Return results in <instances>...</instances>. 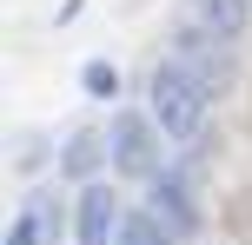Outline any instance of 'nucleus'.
Instances as JSON below:
<instances>
[{
    "label": "nucleus",
    "mask_w": 252,
    "mask_h": 245,
    "mask_svg": "<svg viewBox=\"0 0 252 245\" xmlns=\"http://www.w3.org/2000/svg\"><path fill=\"white\" fill-rule=\"evenodd\" d=\"M206 106H213V93H206L179 60H159V66H153L146 113H153V126H159L166 139H199V133H206Z\"/></svg>",
    "instance_id": "nucleus-1"
},
{
    "label": "nucleus",
    "mask_w": 252,
    "mask_h": 245,
    "mask_svg": "<svg viewBox=\"0 0 252 245\" xmlns=\"http://www.w3.org/2000/svg\"><path fill=\"white\" fill-rule=\"evenodd\" d=\"M106 146H113V172L120 179H159L166 133L153 126V113H120L113 133H106Z\"/></svg>",
    "instance_id": "nucleus-2"
},
{
    "label": "nucleus",
    "mask_w": 252,
    "mask_h": 245,
    "mask_svg": "<svg viewBox=\"0 0 252 245\" xmlns=\"http://www.w3.org/2000/svg\"><path fill=\"white\" fill-rule=\"evenodd\" d=\"M173 60L186 66V73L199 80V86L213 93V100H219V93H232V80H239V66H232L226 40H213L206 27H192V20L179 27V40H173Z\"/></svg>",
    "instance_id": "nucleus-3"
},
{
    "label": "nucleus",
    "mask_w": 252,
    "mask_h": 245,
    "mask_svg": "<svg viewBox=\"0 0 252 245\" xmlns=\"http://www.w3.org/2000/svg\"><path fill=\"white\" fill-rule=\"evenodd\" d=\"M120 225H126V212H120V192H113V186H106V179L80 186L73 239H80V245H120Z\"/></svg>",
    "instance_id": "nucleus-4"
},
{
    "label": "nucleus",
    "mask_w": 252,
    "mask_h": 245,
    "mask_svg": "<svg viewBox=\"0 0 252 245\" xmlns=\"http://www.w3.org/2000/svg\"><path fill=\"white\" fill-rule=\"evenodd\" d=\"M146 212L166 225V232H179V239H186V232H199V199H192V186L179 179V172H159V179H153Z\"/></svg>",
    "instance_id": "nucleus-5"
},
{
    "label": "nucleus",
    "mask_w": 252,
    "mask_h": 245,
    "mask_svg": "<svg viewBox=\"0 0 252 245\" xmlns=\"http://www.w3.org/2000/svg\"><path fill=\"white\" fill-rule=\"evenodd\" d=\"M186 13H192V27H206L226 47H239L246 27H252V0H186Z\"/></svg>",
    "instance_id": "nucleus-6"
},
{
    "label": "nucleus",
    "mask_w": 252,
    "mask_h": 245,
    "mask_svg": "<svg viewBox=\"0 0 252 245\" xmlns=\"http://www.w3.org/2000/svg\"><path fill=\"white\" fill-rule=\"evenodd\" d=\"M100 166H113L106 133H73L66 153H60V172H66V179H80V186H93V172H100Z\"/></svg>",
    "instance_id": "nucleus-7"
},
{
    "label": "nucleus",
    "mask_w": 252,
    "mask_h": 245,
    "mask_svg": "<svg viewBox=\"0 0 252 245\" xmlns=\"http://www.w3.org/2000/svg\"><path fill=\"white\" fill-rule=\"evenodd\" d=\"M20 225H27V232H33L40 245H60V199H53V192H27Z\"/></svg>",
    "instance_id": "nucleus-8"
},
{
    "label": "nucleus",
    "mask_w": 252,
    "mask_h": 245,
    "mask_svg": "<svg viewBox=\"0 0 252 245\" xmlns=\"http://www.w3.org/2000/svg\"><path fill=\"white\" fill-rule=\"evenodd\" d=\"M173 239H179V232H166V225L153 219L146 206H139V212H126V225H120V245H173Z\"/></svg>",
    "instance_id": "nucleus-9"
},
{
    "label": "nucleus",
    "mask_w": 252,
    "mask_h": 245,
    "mask_svg": "<svg viewBox=\"0 0 252 245\" xmlns=\"http://www.w3.org/2000/svg\"><path fill=\"white\" fill-rule=\"evenodd\" d=\"M80 86H87V100H120V66L113 60H87L80 66Z\"/></svg>",
    "instance_id": "nucleus-10"
},
{
    "label": "nucleus",
    "mask_w": 252,
    "mask_h": 245,
    "mask_svg": "<svg viewBox=\"0 0 252 245\" xmlns=\"http://www.w3.org/2000/svg\"><path fill=\"white\" fill-rule=\"evenodd\" d=\"M7 245H40V239H33V232H27V225H20V219H13V232H7Z\"/></svg>",
    "instance_id": "nucleus-11"
}]
</instances>
